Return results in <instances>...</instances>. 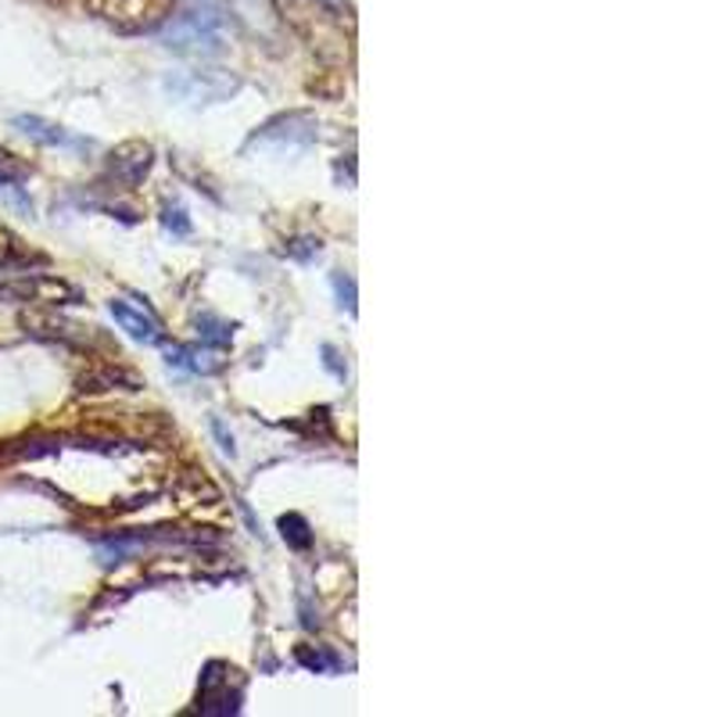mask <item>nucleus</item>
Returning a JSON list of instances; mask_svg holds the SVG:
<instances>
[{"mask_svg": "<svg viewBox=\"0 0 717 717\" xmlns=\"http://www.w3.org/2000/svg\"><path fill=\"white\" fill-rule=\"evenodd\" d=\"M162 40L180 54H216L223 48V14L216 8H191L162 22Z\"/></svg>", "mask_w": 717, "mask_h": 717, "instance_id": "1", "label": "nucleus"}, {"mask_svg": "<svg viewBox=\"0 0 717 717\" xmlns=\"http://www.w3.org/2000/svg\"><path fill=\"white\" fill-rule=\"evenodd\" d=\"M11 126L19 130V133H25L29 141L48 144V147H75V151H86L90 147V141H80V136H72L69 130H61V126H54V122L40 119V115H14Z\"/></svg>", "mask_w": 717, "mask_h": 717, "instance_id": "7", "label": "nucleus"}, {"mask_svg": "<svg viewBox=\"0 0 717 717\" xmlns=\"http://www.w3.org/2000/svg\"><path fill=\"white\" fill-rule=\"evenodd\" d=\"M165 90L183 101L194 104H212V101H226L237 90L234 75H226L219 69H202V72H180L165 80Z\"/></svg>", "mask_w": 717, "mask_h": 717, "instance_id": "4", "label": "nucleus"}, {"mask_svg": "<svg viewBox=\"0 0 717 717\" xmlns=\"http://www.w3.org/2000/svg\"><path fill=\"white\" fill-rule=\"evenodd\" d=\"M80 298H83L80 287L61 277H48V273L0 284V301H14V305H75Z\"/></svg>", "mask_w": 717, "mask_h": 717, "instance_id": "3", "label": "nucleus"}, {"mask_svg": "<svg viewBox=\"0 0 717 717\" xmlns=\"http://www.w3.org/2000/svg\"><path fill=\"white\" fill-rule=\"evenodd\" d=\"M86 8L119 33H151L173 14V0H86Z\"/></svg>", "mask_w": 717, "mask_h": 717, "instance_id": "2", "label": "nucleus"}, {"mask_svg": "<svg viewBox=\"0 0 717 717\" xmlns=\"http://www.w3.org/2000/svg\"><path fill=\"white\" fill-rule=\"evenodd\" d=\"M162 223H165V231H173V234H191V219H187V212H183L180 205L173 208V205H165V212H162Z\"/></svg>", "mask_w": 717, "mask_h": 717, "instance_id": "14", "label": "nucleus"}, {"mask_svg": "<svg viewBox=\"0 0 717 717\" xmlns=\"http://www.w3.org/2000/svg\"><path fill=\"white\" fill-rule=\"evenodd\" d=\"M334 291H338L341 305L348 313H356V284L352 277H341V273H334Z\"/></svg>", "mask_w": 717, "mask_h": 717, "instance_id": "16", "label": "nucleus"}, {"mask_svg": "<svg viewBox=\"0 0 717 717\" xmlns=\"http://www.w3.org/2000/svg\"><path fill=\"white\" fill-rule=\"evenodd\" d=\"M22 258H25L22 240L14 237L8 226H0V269H4V266H19Z\"/></svg>", "mask_w": 717, "mask_h": 717, "instance_id": "11", "label": "nucleus"}, {"mask_svg": "<svg viewBox=\"0 0 717 717\" xmlns=\"http://www.w3.org/2000/svg\"><path fill=\"white\" fill-rule=\"evenodd\" d=\"M109 313H112V319L119 324V330H126L133 341H141V345H158L162 338H165V330H162V324L155 319V313L151 309H133L130 301H122V298H112L109 301Z\"/></svg>", "mask_w": 717, "mask_h": 717, "instance_id": "6", "label": "nucleus"}, {"mask_svg": "<svg viewBox=\"0 0 717 717\" xmlns=\"http://www.w3.org/2000/svg\"><path fill=\"white\" fill-rule=\"evenodd\" d=\"M280 531H284V539L291 542V545H298V549H305V545L313 542L309 535H305V521H301V516H295V513H291V516H284V521H280Z\"/></svg>", "mask_w": 717, "mask_h": 717, "instance_id": "13", "label": "nucleus"}, {"mask_svg": "<svg viewBox=\"0 0 717 717\" xmlns=\"http://www.w3.org/2000/svg\"><path fill=\"white\" fill-rule=\"evenodd\" d=\"M324 4H330V8H341V4H345V0H324Z\"/></svg>", "mask_w": 717, "mask_h": 717, "instance_id": "18", "label": "nucleus"}, {"mask_svg": "<svg viewBox=\"0 0 717 717\" xmlns=\"http://www.w3.org/2000/svg\"><path fill=\"white\" fill-rule=\"evenodd\" d=\"M197 330H202L205 345H231V338H234V324H223V319L208 316V313L197 319Z\"/></svg>", "mask_w": 717, "mask_h": 717, "instance_id": "10", "label": "nucleus"}, {"mask_svg": "<svg viewBox=\"0 0 717 717\" xmlns=\"http://www.w3.org/2000/svg\"><path fill=\"white\" fill-rule=\"evenodd\" d=\"M231 675H234V667H226L223 685H219V704H223L219 710H237V704H231ZM202 682H205V685L216 682V678H212V670H208V675H205ZM202 704H205V710H212V704H216V696H212V693H202Z\"/></svg>", "mask_w": 717, "mask_h": 717, "instance_id": "12", "label": "nucleus"}, {"mask_svg": "<svg viewBox=\"0 0 717 717\" xmlns=\"http://www.w3.org/2000/svg\"><path fill=\"white\" fill-rule=\"evenodd\" d=\"M165 359H170V366H183V370H191V373H216V370H223V359L216 352H208V348L173 345V348H165Z\"/></svg>", "mask_w": 717, "mask_h": 717, "instance_id": "8", "label": "nucleus"}, {"mask_svg": "<svg viewBox=\"0 0 717 717\" xmlns=\"http://www.w3.org/2000/svg\"><path fill=\"white\" fill-rule=\"evenodd\" d=\"M29 165L14 155V151H8V147H0V191L4 187H19V183H25L29 180Z\"/></svg>", "mask_w": 717, "mask_h": 717, "instance_id": "9", "label": "nucleus"}, {"mask_svg": "<svg viewBox=\"0 0 717 717\" xmlns=\"http://www.w3.org/2000/svg\"><path fill=\"white\" fill-rule=\"evenodd\" d=\"M151 165H155V147L147 141H126L109 155L104 173H109L122 191H136L147 180Z\"/></svg>", "mask_w": 717, "mask_h": 717, "instance_id": "5", "label": "nucleus"}, {"mask_svg": "<svg viewBox=\"0 0 717 717\" xmlns=\"http://www.w3.org/2000/svg\"><path fill=\"white\" fill-rule=\"evenodd\" d=\"M212 434H216V438H219V449H223L226 455H237V445H234V434H226V423H223L219 417H216V420H212Z\"/></svg>", "mask_w": 717, "mask_h": 717, "instance_id": "17", "label": "nucleus"}, {"mask_svg": "<svg viewBox=\"0 0 717 717\" xmlns=\"http://www.w3.org/2000/svg\"><path fill=\"white\" fill-rule=\"evenodd\" d=\"M287 255L301 258V263H309V258L319 255V237H298L295 244H287Z\"/></svg>", "mask_w": 717, "mask_h": 717, "instance_id": "15", "label": "nucleus"}]
</instances>
